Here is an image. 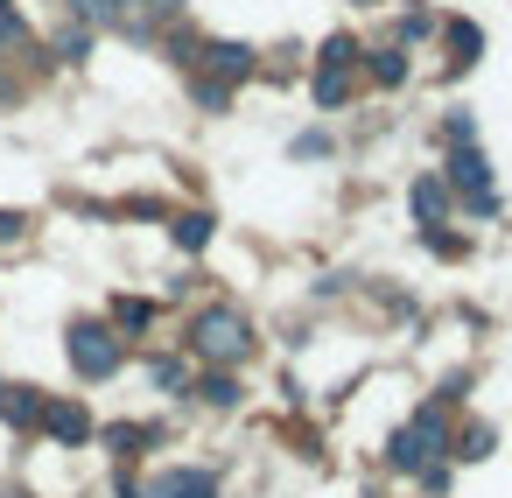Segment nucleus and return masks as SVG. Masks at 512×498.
I'll return each instance as SVG.
<instances>
[{"mask_svg":"<svg viewBox=\"0 0 512 498\" xmlns=\"http://www.w3.org/2000/svg\"><path fill=\"white\" fill-rule=\"evenodd\" d=\"M190 344H197V358H211V365H239V358H246V316H239V309H204L197 330H190Z\"/></svg>","mask_w":512,"mask_h":498,"instance_id":"1","label":"nucleus"},{"mask_svg":"<svg viewBox=\"0 0 512 498\" xmlns=\"http://www.w3.org/2000/svg\"><path fill=\"white\" fill-rule=\"evenodd\" d=\"M435 449H449V428H442V407H421V414L393 435L386 456H393L400 470H421V463H435Z\"/></svg>","mask_w":512,"mask_h":498,"instance_id":"2","label":"nucleus"},{"mask_svg":"<svg viewBox=\"0 0 512 498\" xmlns=\"http://www.w3.org/2000/svg\"><path fill=\"white\" fill-rule=\"evenodd\" d=\"M71 365L85 379H113L120 372V337L106 323H71Z\"/></svg>","mask_w":512,"mask_h":498,"instance_id":"3","label":"nucleus"},{"mask_svg":"<svg viewBox=\"0 0 512 498\" xmlns=\"http://www.w3.org/2000/svg\"><path fill=\"white\" fill-rule=\"evenodd\" d=\"M358 43L351 36H337V43H323V71H316V99L323 106H344V92H351V78H358Z\"/></svg>","mask_w":512,"mask_h":498,"instance_id":"4","label":"nucleus"},{"mask_svg":"<svg viewBox=\"0 0 512 498\" xmlns=\"http://www.w3.org/2000/svg\"><path fill=\"white\" fill-rule=\"evenodd\" d=\"M43 428L64 442V449H78V442H92V414L78 407V400H43Z\"/></svg>","mask_w":512,"mask_h":498,"instance_id":"5","label":"nucleus"},{"mask_svg":"<svg viewBox=\"0 0 512 498\" xmlns=\"http://www.w3.org/2000/svg\"><path fill=\"white\" fill-rule=\"evenodd\" d=\"M0 421H8V428H43V393L0 379Z\"/></svg>","mask_w":512,"mask_h":498,"instance_id":"6","label":"nucleus"},{"mask_svg":"<svg viewBox=\"0 0 512 498\" xmlns=\"http://www.w3.org/2000/svg\"><path fill=\"white\" fill-rule=\"evenodd\" d=\"M155 498H218V477L211 470H169L155 484Z\"/></svg>","mask_w":512,"mask_h":498,"instance_id":"7","label":"nucleus"},{"mask_svg":"<svg viewBox=\"0 0 512 498\" xmlns=\"http://www.w3.org/2000/svg\"><path fill=\"white\" fill-rule=\"evenodd\" d=\"M442 211H449V190H442L435 176H421V183H414V218H421V225H442Z\"/></svg>","mask_w":512,"mask_h":498,"instance_id":"8","label":"nucleus"},{"mask_svg":"<svg viewBox=\"0 0 512 498\" xmlns=\"http://www.w3.org/2000/svg\"><path fill=\"white\" fill-rule=\"evenodd\" d=\"M211 64H218L225 78H246V71H253V50H246V43H211Z\"/></svg>","mask_w":512,"mask_h":498,"instance_id":"9","label":"nucleus"},{"mask_svg":"<svg viewBox=\"0 0 512 498\" xmlns=\"http://www.w3.org/2000/svg\"><path fill=\"white\" fill-rule=\"evenodd\" d=\"M176 246H183V253L211 246V218H204V211H183V218H176Z\"/></svg>","mask_w":512,"mask_h":498,"instance_id":"10","label":"nucleus"},{"mask_svg":"<svg viewBox=\"0 0 512 498\" xmlns=\"http://www.w3.org/2000/svg\"><path fill=\"white\" fill-rule=\"evenodd\" d=\"M484 176H491V169H484V155H477L470 141H456V183H470V190H484Z\"/></svg>","mask_w":512,"mask_h":498,"instance_id":"11","label":"nucleus"},{"mask_svg":"<svg viewBox=\"0 0 512 498\" xmlns=\"http://www.w3.org/2000/svg\"><path fill=\"white\" fill-rule=\"evenodd\" d=\"M148 435H155V428H134V421H113V428H106V449H113V456H134V449H141Z\"/></svg>","mask_w":512,"mask_h":498,"instance_id":"12","label":"nucleus"},{"mask_svg":"<svg viewBox=\"0 0 512 498\" xmlns=\"http://www.w3.org/2000/svg\"><path fill=\"white\" fill-rule=\"evenodd\" d=\"M365 71H372L379 85H400V78H407V57H400V50H372V64H365Z\"/></svg>","mask_w":512,"mask_h":498,"instance_id":"13","label":"nucleus"},{"mask_svg":"<svg viewBox=\"0 0 512 498\" xmlns=\"http://www.w3.org/2000/svg\"><path fill=\"white\" fill-rule=\"evenodd\" d=\"M113 323H120V330H148V323H155V302H127V295H120V302H113Z\"/></svg>","mask_w":512,"mask_h":498,"instance_id":"14","label":"nucleus"},{"mask_svg":"<svg viewBox=\"0 0 512 498\" xmlns=\"http://www.w3.org/2000/svg\"><path fill=\"white\" fill-rule=\"evenodd\" d=\"M155 386L162 393H190V365L183 358H155Z\"/></svg>","mask_w":512,"mask_h":498,"instance_id":"15","label":"nucleus"},{"mask_svg":"<svg viewBox=\"0 0 512 498\" xmlns=\"http://www.w3.org/2000/svg\"><path fill=\"white\" fill-rule=\"evenodd\" d=\"M449 43H456V64H477V50H484V36H477L470 22H456V29H449Z\"/></svg>","mask_w":512,"mask_h":498,"instance_id":"16","label":"nucleus"},{"mask_svg":"<svg viewBox=\"0 0 512 498\" xmlns=\"http://www.w3.org/2000/svg\"><path fill=\"white\" fill-rule=\"evenodd\" d=\"M204 400H211V407H239V386H232L225 372H211V379H204Z\"/></svg>","mask_w":512,"mask_h":498,"instance_id":"17","label":"nucleus"},{"mask_svg":"<svg viewBox=\"0 0 512 498\" xmlns=\"http://www.w3.org/2000/svg\"><path fill=\"white\" fill-rule=\"evenodd\" d=\"M456 456H470V463H477V456H491V428H470V435L456 442Z\"/></svg>","mask_w":512,"mask_h":498,"instance_id":"18","label":"nucleus"},{"mask_svg":"<svg viewBox=\"0 0 512 498\" xmlns=\"http://www.w3.org/2000/svg\"><path fill=\"white\" fill-rule=\"evenodd\" d=\"M8 43H22V15H15V8H0V50H8Z\"/></svg>","mask_w":512,"mask_h":498,"instance_id":"19","label":"nucleus"},{"mask_svg":"<svg viewBox=\"0 0 512 498\" xmlns=\"http://www.w3.org/2000/svg\"><path fill=\"white\" fill-rule=\"evenodd\" d=\"M8 239H22V211H0V246Z\"/></svg>","mask_w":512,"mask_h":498,"instance_id":"20","label":"nucleus"},{"mask_svg":"<svg viewBox=\"0 0 512 498\" xmlns=\"http://www.w3.org/2000/svg\"><path fill=\"white\" fill-rule=\"evenodd\" d=\"M0 8H15V0H0Z\"/></svg>","mask_w":512,"mask_h":498,"instance_id":"21","label":"nucleus"},{"mask_svg":"<svg viewBox=\"0 0 512 498\" xmlns=\"http://www.w3.org/2000/svg\"><path fill=\"white\" fill-rule=\"evenodd\" d=\"M8 498H15V491H8Z\"/></svg>","mask_w":512,"mask_h":498,"instance_id":"22","label":"nucleus"}]
</instances>
